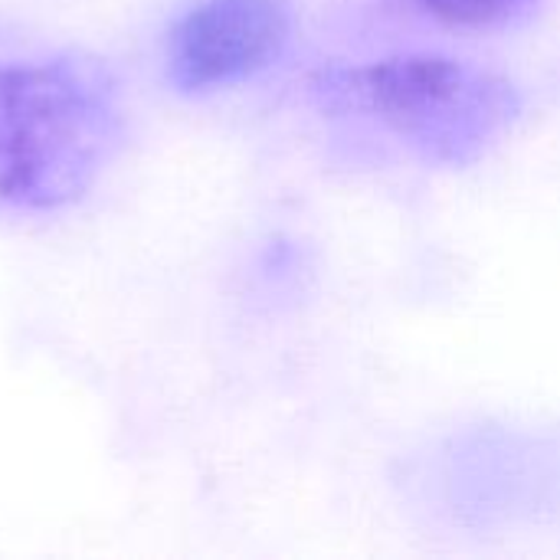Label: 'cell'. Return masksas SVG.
Masks as SVG:
<instances>
[{"label": "cell", "mask_w": 560, "mask_h": 560, "mask_svg": "<svg viewBox=\"0 0 560 560\" xmlns=\"http://www.w3.org/2000/svg\"><path fill=\"white\" fill-rule=\"evenodd\" d=\"M115 66L79 46L0 49V217L49 220L79 207L128 141Z\"/></svg>", "instance_id": "cell-1"}, {"label": "cell", "mask_w": 560, "mask_h": 560, "mask_svg": "<svg viewBox=\"0 0 560 560\" xmlns=\"http://www.w3.org/2000/svg\"><path fill=\"white\" fill-rule=\"evenodd\" d=\"M328 108L361 115L436 161H469L522 112L518 89L466 59L397 52L315 79Z\"/></svg>", "instance_id": "cell-2"}, {"label": "cell", "mask_w": 560, "mask_h": 560, "mask_svg": "<svg viewBox=\"0 0 560 560\" xmlns=\"http://www.w3.org/2000/svg\"><path fill=\"white\" fill-rule=\"evenodd\" d=\"M289 33L282 0H190L164 33V79L180 95L240 85L282 56Z\"/></svg>", "instance_id": "cell-3"}, {"label": "cell", "mask_w": 560, "mask_h": 560, "mask_svg": "<svg viewBox=\"0 0 560 560\" xmlns=\"http://www.w3.org/2000/svg\"><path fill=\"white\" fill-rule=\"evenodd\" d=\"M427 16L456 30H499L515 23L535 0H413Z\"/></svg>", "instance_id": "cell-4"}]
</instances>
